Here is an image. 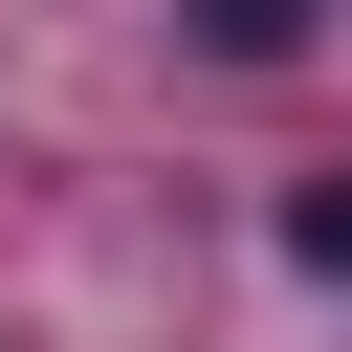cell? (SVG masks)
<instances>
[{
  "mask_svg": "<svg viewBox=\"0 0 352 352\" xmlns=\"http://www.w3.org/2000/svg\"><path fill=\"white\" fill-rule=\"evenodd\" d=\"M198 44H242V66H286V44H308V0H198Z\"/></svg>",
  "mask_w": 352,
  "mask_h": 352,
  "instance_id": "cell-1",
  "label": "cell"
},
{
  "mask_svg": "<svg viewBox=\"0 0 352 352\" xmlns=\"http://www.w3.org/2000/svg\"><path fill=\"white\" fill-rule=\"evenodd\" d=\"M286 242H308V264H352V198H308V220H286Z\"/></svg>",
  "mask_w": 352,
  "mask_h": 352,
  "instance_id": "cell-2",
  "label": "cell"
}]
</instances>
